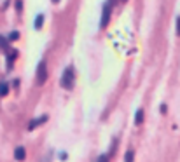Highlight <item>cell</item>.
I'll return each instance as SVG.
<instances>
[{
    "instance_id": "10",
    "label": "cell",
    "mask_w": 180,
    "mask_h": 162,
    "mask_svg": "<svg viewBox=\"0 0 180 162\" xmlns=\"http://www.w3.org/2000/svg\"><path fill=\"white\" fill-rule=\"evenodd\" d=\"M7 92H9V84L0 82V96H7Z\"/></svg>"
},
{
    "instance_id": "15",
    "label": "cell",
    "mask_w": 180,
    "mask_h": 162,
    "mask_svg": "<svg viewBox=\"0 0 180 162\" xmlns=\"http://www.w3.org/2000/svg\"><path fill=\"white\" fill-rule=\"evenodd\" d=\"M177 35L180 37V16L177 17Z\"/></svg>"
},
{
    "instance_id": "13",
    "label": "cell",
    "mask_w": 180,
    "mask_h": 162,
    "mask_svg": "<svg viewBox=\"0 0 180 162\" xmlns=\"http://www.w3.org/2000/svg\"><path fill=\"white\" fill-rule=\"evenodd\" d=\"M96 162H109V155H107V154H105V155H100Z\"/></svg>"
},
{
    "instance_id": "1",
    "label": "cell",
    "mask_w": 180,
    "mask_h": 162,
    "mask_svg": "<svg viewBox=\"0 0 180 162\" xmlns=\"http://www.w3.org/2000/svg\"><path fill=\"white\" fill-rule=\"evenodd\" d=\"M74 80H75V70H74V66L65 68V72L61 75V86L65 89H72L74 87Z\"/></svg>"
},
{
    "instance_id": "5",
    "label": "cell",
    "mask_w": 180,
    "mask_h": 162,
    "mask_svg": "<svg viewBox=\"0 0 180 162\" xmlns=\"http://www.w3.org/2000/svg\"><path fill=\"white\" fill-rule=\"evenodd\" d=\"M14 157H16V161H25V157H26V150H25L23 147H18V148L14 150Z\"/></svg>"
},
{
    "instance_id": "8",
    "label": "cell",
    "mask_w": 180,
    "mask_h": 162,
    "mask_svg": "<svg viewBox=\"0 0 180 162\" xmlns=\"http://www.w3.org/2000/svg\"><path fill=\"white\" fill-rule=\"evenodd\" d=\"M0 49H4L5 52H9V38L0 35Z\"/></svg>"
},
{
    "instance_id": "16",
    "label": "cell",
    "mask_w": 180,
    "mask_h": 162,
    "mask_svg": "<svg viewBox=\"0 0 180 162\" xmlns=\"http://www.w3.org/2000/svg\"><path fill=\"white\" fill-rule=\"evenodd\" d=\"M53 2H54V3H58V2H60V0H53Z\"/></svg>"
},
{
    "instance_id": "11",
    "label": "cell",
    "mask_w": 180,
    "mask_h": 162,
    "mask_svg": "<svg viewBox=\"0 0 180 162\" xmlns=\"http://www.w3.org/2000/svg\"><path fill=\"white\" fill-rule=\"evenodd\" d=\"M133 150H128L126 152V155H124V162H133Z\"/></svg>"
},
{
    "instance_id": "14",
    "label": "cell",
    "mask_w": 180,
    "mask_h": 162,
    "mask_svg": "<svg viewBox=\"0 0 180 162\" xmlns=\"http://www.w3.org/2000/svg\"><path fill=\"white\" fill-rule=\"evenodd\" d=\"M21 3H23L21 0H16V9H18V10H21V9H23V5H21Z\"/></svg>"
},
{
    "instance_id": "9",
    "label": "cell",
    "mask_w": 180,
    "mask_h": 162,
    "mask_svg": "<svg viewBox=\"0 0 180 162\" xmlns=\"http://www.w3.org/2000/svg\"><path fill=\"white\" fill-rule=\"evenodd\" d=\"M44 19H46V17H44V14H39V16H37V19H35V30H40V28H42Z\"/></svg>"
},
{
    "instance_id": "7",
    "label": "cell",
    "mask_w": 180,
    "mask_h": 162,
    "mask_svg": "<svg viewBox=\"0 0 180 162\" xmlns=\"http://www.w3.org/2000/svg\"><path fill=\"white\" fill-rule=\"evenodd\" d=\"M144 115H145V113H144V110L140 108V110L137 112V117H135V126H140V124L144 122Z\"/></svg>"
},
{
    "instance_id": "12",
    "label": "cell",
    "mask_w": 180,
    "mask_h": 162,
    "mask_svg": "<svg viewBox=\"0 0 180 162\" xmlns=\"http://www.w3.org/2000/svg\"><path fill=\"white\" fill-rule=\"evenodd\" d=\"M7 38H9V40H18V38H19V33H18V31H12V33H9Z\"/></svg>"
},
{
    "instance_id": "3",
    "label": "cell",
    "mask_w": 180,
    "mask_h": 162,
    "mask_svg": "<svg viewBox=\"0 0 180 162\" xmlns=\"http://www.w3.org/2000/svg\"><path fill=\"white\" fill-rule=\"evenodd\" d=\"M46 79H47V65H46V59H42L37 66V82L44 84Z\"/></svg>"
},
{
    "instance_id": "4",
    "label": "cell",
    "mask_w": 180,
    "mask_h": 162,
    "mask_svg": "<svg viewBox=\"0 0 180 162\" xmlns=\"http://www.w3.org/2000/svg\"><path fill=\"white\" fill-rule=\"evenodd\" d=\"M47 120V115H42V117H39V119H35V120H32L30 124H28V129L32 131V129H35L37 126H40L42 122H46Z\"/></svg>"
},
{
    "instance_id": "2",
    "label": "cell",
    "mask_w": 180,
    "mask_h": 162,
    "mask_svg": "<svg viewBox=\"0 0 180 162\" xmlns=\"http://www.w3.org/2000/svg\"><path fill=\"white\" fill-rule=\"evenodd\" d=\"M110 14H112V3H103V12H102V19H100V26L105 28L110 21Z\"/></svg>"
},
{
    "instance_id": "6",
    "label": "cell",
    "mask_w": 180,
    "mask_h": 162,
    "mask_svg": "<svg viewBox=\"0 0 180 162\" xmlns=\"http://www.w3.org/2000/svg\"><path fill=\"white\" fill-rule=\"evenodd\" d=\"M16 56H18V51H9V52H7V63H9V66H12Z\"/></svg>"
}]
</instances>
